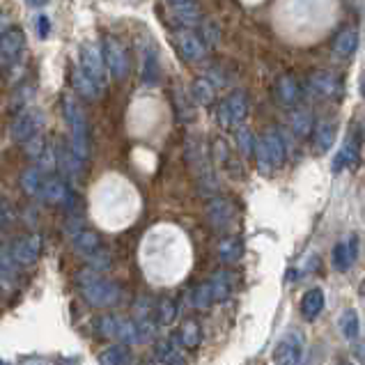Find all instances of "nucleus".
I'll list each match as a JSON object with an SVG mask.
<instances>
[{
	"label": "nucleus",
	"instance_id": "42",
	"mask_svg": "<svg viewBox=\"0 0 365 365\" xmlns=\"http://www.w3.org/2000/svg\"><path fill=\"white\" fill-rule=\"evenodd\" d=\"M32 5L34 7H41V5H46V0H32Z\"/></svg>",
	"mask_w": 365,
	"mask_h": 365
},
{
	"label": "nucleus",
	"instance_id": "36",
	"mask_svg": "<svg viewBox=\"0 0 365 365\" xmlns=\"http://www.w3.org/2000/svg\"><path fill=\"white\" fill-rule=\"evenodd\" d=\"M25 152H28V156H32V159H41V156H46V143H44V136H41V132L37 136H32L30 141H25Z\"/></svg>",
	"mask_w": 365,
	"mask_h": 365
},
{
	"label": "nucleus",
	"instance_id": "29",
	"mask_svg": "<svg viewBox=\"0 0 365 365\" xmlns=\"http://www.w3.org/2000/svg\"><path fill=\"white\" fill-rule=\"evenodd\" d=\"M72 83H74L76 92L81 94V97H85V99H97L99 94H101V90L97 88V85H94V83L90 81V78L81 72V67H76V69H74V74H72Z\"/></svg>",
	"mask_w": 365,
	"mask_h": 365
},
{
	"label": "nucleus",
	"instance_id": "41",
	"mask_svg": "<svg viewBox=\"0 0 365 365\" xmlns=\"http://www.w3.org/2000/svg\"><path fill=\"white\" fill-rule=\"evenodd\" d=\"M163 365H186V359L175 350V352H172V354L168 356L166 361H163Z\"/></svg>",
	"mask_w": 365,
	"mask_h": 365
},
{
	"label": "nucleus",
	"instance_id": "10",
	"mask_svg": "<svg viewBox=\"0 0 365 365\" xmlns=\"http://www.w3.org/2000/svg\"><path fill=\"white\" fill-rule=\"evenodd\" d=\"M172 39H175V46L179 51V56L188 60V63H200L207 56V46L205 41L200 39V34L188 30V28H177L172 32Z\"/></svg>",
	"mask_w": 365,
	"mask_h": 365
},
{
	"label": "nucleus",
	"instance_id": "8",
	"mask_svg": "<svg viewBox=\"0 0 365 365\" xmlns=\"http://www.w3.org/2000/svg\"><path fill=\"white\" fill-rule=\"evenodd\" d=\"M25 49V32L19 25H12L0 34V69H10L19 63Z\"/></svg>",
	"mask_w": 365,
	"mask_h": 365
},
{
	"label": "nucleus",
	"instance_id": "11",
	"mask_svg": "<svg viewBox=\"0 0 365 365\" xmlns=\"http://www.w3.org/2000/svg\"><path fill=\"white\" fill-rule=\"evenodd\" d=\"M101 58H103V63H106L108 74H113L115 78H124L127 76V72H129V56H127L124 46H122L117 39H113V37L103 39Z\"/></svg>",
	"mask_w": 365,
	"mask_h": 365
},
{
	"label": "nucleus",
	"instance_id": "19",
	"mask_svg": "<svg viewBox=\"0 0 365 365\" xmlns=\"http://www.w3.org/2000/svg\"><path fill=\"white\" fill-rule=\"evenodd\" d=\"M122 326H124V319L117 317V315H99L92 321L94 333L103 338V340H120Z\"/></svg>",
	"mask_w": 365,
	"mask_h": 365
},
{
	"label": "nucleus",
	"instance_id": "20",
	"mask_svg": "<svg viewBox=\"0 0 365 365\" xmlns=\"http://www.w3.org/2000/svg\"><path fill=\"white\" fill-rule=\"evenodd\" d=\"M356 46H359V30L356 28H345L335 34L333 39V53L338 58H350L354 56Z\"/></svg>",
	"mask_w": 365,
	"mask_h": 365
},
{
	"label": "nucleus",
	"instance_id": "28",
	"mask_svg": "<svg viewBox=\"0 0 365 365\" xmlns=\"http://www.w3.org/2000/svg\"><path fill=\"white\" fill-rule=\"evenodd\" d=\"M243 255V241L239 237H225L221 241V246H219V257H221V262L225 264H234V262H239Z\"/></svg>",
	"mask_w": 365,
	"mask_h": 365
},
{
	"label": "nucleus",
	"instance_id": "27",
	"mask_svg": "<svg viewBox=\"0 0 365 365\" xmlns=\"http://www.w3.org/2000/svg\"><path fill=\"white\" fill-rule=\"evenodd\" d=\"M172 5V12H175V16L179 19V23L184 25H193L198 23V3L196 0H170Z\"/></svg>",
	"mask_w": 365,
	"mask_h": 365
},
{
	"label": "nucleus",
	"instance_id": "43",
	"mask_svg": "<svg viewBox=\"0 0 365 365\" xmlns=\"http://www.w3.org/2000/svg\"><path fill=\"white\" fill-rule=\"evenodd\" d=\"M0 365H10V363H7V361H0Z\"/></svg>",
	"mask_w": 365,
	"mask_h": 365
},
{
	"label": "nucleus",
	"instance_id": "4",
	"mask_svg": "<svg viewBox=\"0 0 365 365\" xmlns=\"http://www.w3.org/2000/svg\"><path fill=\"white\" fill-rule=\"evenodd\" d=\"M74 248L78 250V255H83L92 264L90 269H106L108 267V253L103 248V241L97 232L92 230H81L74 237Z\"/></svg>",
	"mask_w": 365,
	"mask_h": 365
},
{
	"label": "nucleus",
	"instance_id": "6",
	"mask_svg": "<svg viewBox=\"0 0 365 365\" xmlns=\"http://www.w3.org/2000/svg\"><path fill=\"white\" fill-rule=\"evenodd\" d=\"M39 253H41V237L39 234H25V237H19L10 243L5 257L14 267H28L37 262Z\"/></svg>",
	"mask_w": 365,
	"mask_h": 365
},
{
	"label": "nucleus",
	"instance_id": "31",
	"mask_svg": "<svg viewBox=\"0 0 365 365\" xmlns=\"http://www.w3.org/2000/svg\"><path fill=\"white\" fill-rule=\"evenodd\" d=\"M177 317V303L172 301V299H161L159 301V306H156V326H168L172 324Z\"/></svg>",
	"mask_w": 365,
	"mask_h": 365
},
{
	"label": "nucleus",
	"instance_id": "37",
	"mask_svg": "<svg viewBox=\"0 0 365 365\" xmlns=\"http://www.w3.org/2000/svg\"><path fill=\"white\" fill-rule=\"evenodd\" d=\"M193 306L196 308H212V294H210V288H207V283L198 285L196 292H193Z\"/></svg>",
	"mask_w": 365,
	"mask_h": 365
},
{
	"label": "nucleus",
	"instance_id": "7",
	"mask_svg": "<svg viewBox=\"0 0 365 365\" xmlns=\"http://www.w3.org/2000/svg\"><path fill=\"white\" fill-rule=\"evenodd\" d=\"M41 124H44V113L39 108H23L19 115L14 117L10 134L14 143H25L30 141L32 136H37L41 132Z\"/></svg>",
	"mask_w": 365,
	"mask_h": 365
},
{
	"label": "nucleus",
	"instance_id": "13",
	"mask_svg": "<svg viewBox=\"0 0 365 365\" xmlns=\"http://www.w3.org/2000/svg\"><path fill=\"white\" fill-rule=\"evenodd\" d=\"M310 90L324 99H335L342 94V83L333 72H315L310 76Z\"/></svg>",
	"mask_w": 365,
	"mask_h": 365
},
{
	"label": "nucleus",
	"instance_id": "2",
	"mask_svg": "<svg viewBox=\"0 0 365 365\" xmlns=\"http://www.w3.org/2000/svg\"><path fill=\"white\" fill-rule=\"evenodd\" d=\"M65 117L69 124V132H72V150L81 161H85L90 156V129L88 120H85V113L74 97H65Z\"/></svg>",
	"mask_w": 365,
	"mask_h": 365
},
{
	"label": "nucleus",
	"instance_id": "39",
	"mask_svg": "<svg viewBox=\"0 0 365 365\" xmlns=\"http://www.w3.org/2000/svg\"><path fill=\"white\" fill-rule=\"evenodd\" d=\"M237 141H239V150H241L243 156H248L250 152H253V147H255V143H253V134H250L246 127L239 129Z\"/></svg>",
	"mask_w": 365,
	"mask_h": 365
},
{
	"label": "nucleus",
	"instance_id": "45",
	"mask_svg": "<svg viewBox=\"0 0 365 365\" xmlns=\"http://www.w3.org/2000/svg\"><path fill=\"white\" fill-rule=\"evenodd\" d=\"M37 365H44V363H37Z\"/></svg>",
	"mask_w": 365,
	"mask_h": 365
},
{
	"label": "nucleus",
	"instance_id": "9",
	"mask_svg": "<svg viewBox=\"0 0 365 365\" xmlns=\"http://www.w3.org/2000/svg\"><path fill=\"white\" fill-rule=\"evenodd\" d=\"M37 198H41L49 205H58V207H72L74 205V191L67 186V181L63 177L51 175V172H46L44 181H41Z\"/></svg>",
	"mask_w": 365,
	"mask_h": 365
},
{
	"label": "nucleus",
	"instance_id": "40",
	"mask_svg": "<svg viewBox=\"0 0 365 365\" xmlns=\"http://www.w3.org/2000/svg\"><path fill=\"white\" fill-rule=\"evenodd\" d=\"M34 30H37V37L39 39H46L49 37V32H51V21H49V16H37L34 19Z\"/></svg>",
	"mask_w": 365,
	"mask_h": 365
},
{
	"label": "nucleus",
	"instance_id": "32",
	"mask_svg": "<svg viewBox=\"0 0 365 365\" xmlns=\"http://www.w3.org/2000/svg\"><path fill=\"white\" fill-rule=\"evenodd\" d=\"M44 177H46V170L44 168H30V170H25V175L21 177V184L25 188V193H30V196L37 198Z\"/></svg>",
	"mask_w": 365,
	"mask_h": 365
},
{
	"label": "nucleus",
	"instance_id": "3",
	"mask_svg": "<svg viewBox=\"0 0 365 365\" xmlns=\"http://www.w3.org/2000/svg\"><path fill=\"white\" fill-rule=\"evenodd\" d=\"M253 150L257 154V168L267 177L285 163V141L276 129H267L262 138L255 141Z\"/></svg>",
	"mask_w": 365,
	"mask_h": 365
},
{
	"label": "nucleus",
	"instance_id": "30",
	"mask_svg": "<svg viewBox=\"0 0 365 365\" xmlns=\"http://www.w3.org/2000/svg\"><path fill=\"white\" fill-rule=\"evenodd\" d=\"M338 324H340V333L345 340H356V335H359V315H356L354 308L342 310Z\"/></svg>",
	"mask_w": 365,
	"mask_h": 365
},
{
	"label": "nucleus",
	"instance_id": "34",
	"mask_svg": "<svg viewBox=\"0 0 365 365\" xmlns=\"http://www.w3.org/2000/svg\"><path fill=\"white\" fill-rule=\"evenodd\" d=\"M156 76H159V63H156V53L150 46V51H143V81L145 83H154Z\"/></svg>",
	"mask_w": 365,
	"mask_h": 365
},
{
	"label": "nucleus",
	"instance_id": "38",
	"mask_svg": "<svg viewBox=\"0 0 365 365\" xmlns=\"http://www.w3.org/2000/svg\"><path fill=\"white\" fill-rule=\"evenodd\" d=\"M175 350H177V347H175V340H172V338H163V340H159V342H156V347H154L156 359H159L161 363L166 361Z\"/></svg>",
	"mask_w": 365,
	"mask_h": 365
},
{
	"label": "nucleus",
	"instance_id": "21",
	"mask_svg": "<svg viewBox=\"0 0 365 365\" xmlns=\"http://www.w3.org/2000/svg\"><path fill=\"white\" fill-rule=\"evenodd\" d=\"M207 288H210V294H212V303H223L232 294L234 281L228 271H221L216 274L212 281H207Z\"/></svg>",
	"mask_w": 365,
	"mask_h": 365
},
{
	"label": "nucleus",
	"instance_id": "35",
	"mask_svg": "<svg viewBox=\"0 0 365 365\" xmlns=\"http://www.w3.org/2000/svg\"><path fill=\"white\" fill-rule=\"evenodd\" d=\"M310 129H312V117H310V113L308 110H297L292 115V132L294 136H308L310 134Z\"/></svg>",
	"mask_w": 365,
	"mask_h": 365
},
{
	"label": "nucleus",
	"instance_id": "5",
	"mask_svg": "<svg viewBox=\"0 0 365 365\" xmlns=\"http://www.w3.org/2000/svg\"><path fill=\"white\" fill-rule=\"evenodd\" d=\"M78 67H81V72L88 76L99 90H103L108 85V69L101 58V49L94 46L92 41L81 44V65Z\"/></svg>",
	"mask_w": 365,
	"mask_h": 365
},
{
	"label": "nucleus",
	"instance_id": "24",
	"mask_svg": "<svg viewBox=\"0 0 365 365\" xmlns=\"http://www.w3.org/2000/svg\"><path fill=\"white\" fill-rule=\"evenodd\" d=\"M333 138H335V124L328 120L317 122L315 127V152L317 154H326L333 147Z\"/></svg>",
	"mask_w": 365,
	"mask_h": 365
},
{
	"label": "nucleus",
	"instance_id": "25",
	"mask_svg": "<svg viewBox=\"0 0 365 365\" xmlns=\"http://www.w3.org/2000/svg\"><path fill=\"white\" fill-rule=\"evenodd\" d=\"M331 260H333V269L335 271H350L352 264H354V246L352 241H340L333 246V253H331Z\"/></svg>",
	"mask_w": 365,
	"mask_h": 365
},
{
	"label": "nucleus",
	"instance_id": "44",
	"mask_svg": "<svg viewBox=\"0 0 365 365\" xmlns=\"http://www.w3.org/2000/svg\"><path fill=\"white\" fill-rule=\"evenodd\" d=\"M338 365H352V363H338Z\"/></svg>",
	"mask_w": 365,
	"mask_h": 365
},
{
	"label": "nucleus",
	"instance_id": "1",
	"mask_svg": "<svg viewBox=\"0 0 365 365\" xmlns=\"http://www.w3.org/2000/svg\"><path fill=\"white\" fill-rule=\"evenodd\" d=\"M76 285L81 297L94 308H110L117 306L122 299V290L117 283L108 281L106 276H101L97 269H83L76 274Z\"/></svg>",
	"mask_w": 365,
	"mask_h": 365
},
{
	"label": "nucleus",
	"instance_id": "33",
	"mask_svg": "<svg viewBox=\"0 0 365 365\" xmlns=\"http://www.w3.org/2000/svg\"><path fill=\"white\" fill-rule=\"evenodd\" d=\"M191 94H193V99L198 103H212L214 101V85L210 83V78H198V81L193 83V90H191Z\"/></svg>",
	"mask_w": 365,
	"mask_h": 365
},
{
	"label": "nucleus",
	"instance_id": "18",
	"mask_svg": "<svg viewBox=\"0 0 365 365\" xmlns=\"http://www.w3.org/2000/svg\"><path fill=\"white\" fill-rule=\"evenodd\" d=\"M299 310H301V317L306 321H315L321 315V310H324V292L319 288H310L301 297Z\"/></svg>",
	"mask_w": 365,
	"mask_h": 365
},
{
	"label": "nucleus",
	"instance_id": "14",
	"mask_svg": "<svg viewBox=\"0 0 365 365\" xmlns=\"http://www.w3.org/2000/svg\"><path fill=\"white\" fill-rule=\"evenodd\" d=\"M301 361V338L294 333L285 335L274 350V363L276 365H299Z\"/></svg>",
	"mask_w": 365,
	"mask_h": 365
},
{
	"label": "nucleus",
	"instance_id": "26",
	"mask_svg": "<svg viewBox=\"0 0 365 365\" xmlns=\"http://www.w3.org/2000/svg\"><path fill=\"white\" fill-rule=\"evenodd\" d=\"M276 97L283 106H294L299 101V85L294 81L292 76H283L278 78V85H276Z\"/></svg>",
	"mask_w": 365,
	"mask_h": 365
},
{
	"label": "nucleus",
	"instance_id": "17",
	"mask_svg": "<svg viewBox=\"0 0 365 365\" xmlns=\"http://www.w3.org/2000/svg\"><path fill=\"white\" fill-rule=\"evenodd\" d=\"M359 150H361V143H359V136H350L345 141V145L340 147V150H338V154H335V159H333V166H331V170L335 172V175H340L342 170H347V168H352V166H356V161H359Z\"/></svg>",
	"mask_w": 365,
	"mask_h": 365
},
{
	"label": "nucleus",
	"instance_id": "22",
	"mask_svg": "<svg viewBox=\"0 0 365 365\" xmlns=\"http://www.w3.org/2000/svg\"><path fill=\"white\" fill-rule=\"evenodd\" d=\"M132 363V347L120 342L110 345L99 354V365H129Z\"/></svg>",
	"mask_w": 365,
	"mask_h": 365
},
{
	"label": "nucleus",
	"instance_id": "12",
	"mask_svg": "<svg viewBox=\"0 0 365 365\" xmlns=\"http://www.w3.org/2000/svg\"><path fill=\"white\" fill-rule=\"evenodd\" d=\"M248 113V99L243 92H234L219 106V124L221 127H232L246 117Z\"/></svg>",
	"mask_w": 365,
	"mask_h": 365
},
{
	"label": "nucleus",
	"instance_id": "23",
	"mask_svg": "<svg viewBox=\"0 0 365 365\" xmlns=\"http://www.w3.org/2000/svg\"><path fill=\"white\" fill-rule=\"evenodd\" d=\"M179 345H184L186 350H198L200 342H203V328L196 319H186L184 324L179 326V333L175 335Z\"/></svg>",
	"mask_w": 365,
	"mask_h": 365
},
{
	"label": "nucleus",
	"instance_id": "15",
	"mask_svg": "<svg viewBox=\"0 0 365 365\" xmlns=\"http://www.w3.org/2000/svg\"><path fill=\"white\" fill-rule=\"evenodd\" d=\"M207 214H210L212 225L214 228H219V230L230 228V225L234 223V219H237V210H234V205L225 198L212 200L210 207H207Z\"/></svg>",
	"mask_w": 365,
	"mask_h": 365
},
{
	"label": "nucleus",
	"instance_id": "16",
	"mask_svg": "<svg viewBox=\"0 0 365 365\" xmlns=\"http://www.w3.org/2000/svg\"><path fill=\"white\" fill-rule=\"evenodd\" d=\"M56 163L67 177H78L83 172V161L74 154L72 145L65 141H60L56 147Z\"/></svg>",
	"mask_w": 365,
	"mask_h": 365
}]
</instances>
